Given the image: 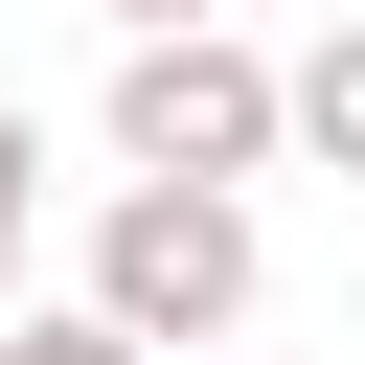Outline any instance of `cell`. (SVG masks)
<instances>
[{
    "label": "cell",
    "mask_w": 365,
    "mask_h": 365,
    "mask_svg": "<svg viewBox=\"0 0 365 365\" xmlns=\"http://www.w3.org/2000/svg\"><path fill=\"white\" fill-rule=\"evenodd\" d=\"M297 160V68L251 23H137L114 46V182H274Z\"/></svg>",
    "instance_id": "6da1fadb"
},
{
    "label": "cell",
    "mask_w": 365,
    "mask_h": 365,
    "mask_svg": "<svg viewBox=\"0 0 365 365\" xmlns=\"http://www.w3.org/2000/svg\"><path fill=\"white\" fill-rule=\"evenodd\" d=\"M91 297H114L160 365H205V342L274 297V251H251V182H114V205H91Z\"/></svg>",
    "instance_id": "7a4b0ae2"
},
{
    "label": "cell",
    "mask_w": 365,
    "mask_h": 365,
    "mask_svg": "<svg viewBox=\"0 0 365 365\" xmlns=\"http://www.w3.org/2000/svg\"><path fill=\"white\" fill-rule=\"evenodd\" d=\"M297 160H342V182H365V23H319V46H297Z\"/></svg>",
    "instance_id": "3957f363"
},
{
    "label": "cell",
    "mask_w": 365,
    "mask_h": 365,
    "mask_svg": "<svg viewBox=\"0 0 365 365\" xmlns=\"http://www.w3.org/2000/svg\"><path fill=\"white\" fill-rule=\"evenodd\" d=\"M0 365H160V342H137L114 297H23V319H0Z\"/></svg>",
    "instance_id": "277c9868"
},
{
    "label": "cell",
    "mask_w": 365,
    "mask_h": 365,
    "mask_svg": "<svg viewBox=\"0 0 365 365\" xmlns=\"http://www.w3.org/2000/svg\"><path fill=\"white\" fill-rule=\"evenodd\" d=\"M23 251H46V114L0 91V319H23Z\"/></svg>",
    "instance_id": "5b68a950"
},
{
    "label": "cell",
    "mask_w": 365,
    "mask_h": 365,
    "mask_svg": "<svg viewBox=\"0 0 365 365\" xmlns=\"http://www.w3.org/2000/svg\"><path fill=\"white\" fill-rule=\"evenodd\" d=\"M91 23H114V46H137V23H228V0H91Z\"/></svg>",
    "instance_id": "8992f818"
},
{
    "label": "cell",
    "mask_w": 365,
    "mask_h": 365,
    "mask_svg": "<svg viewBox=\"0 0 365 365\" xmlns=\"http://www.w3.org/2000/svg\"><path fill=\"white\" fill-rule=\"evenodd\" d=\"M205 365H228V342H205Z\"/></svg>",
    "instance_id": "52a82bcc"
}]
</instances>
